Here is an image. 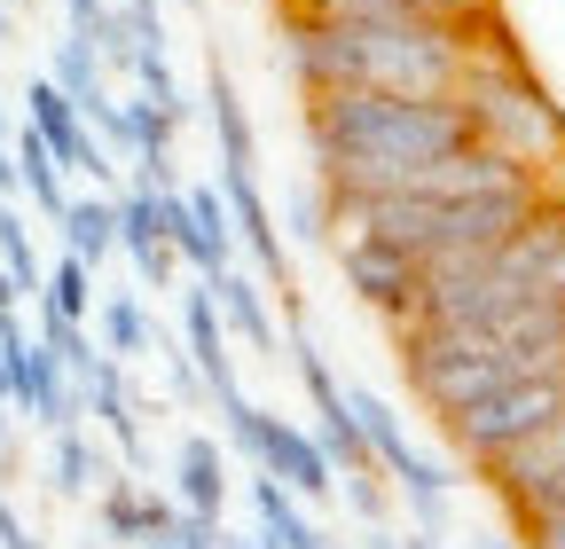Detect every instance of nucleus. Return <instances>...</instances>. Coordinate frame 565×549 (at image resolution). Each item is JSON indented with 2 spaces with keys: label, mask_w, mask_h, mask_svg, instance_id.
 Returning <instances> with one entry per match:
<instances>
[{
  "label": "nucleus",
  "mask_w": 565,
  "mask_h": 549,
  "mask_svg": "<svg viewBox=\"0 0 565 549\" xmlns=\"http://www.w3.org/2000/svg\"><path fill=\"white\" fill-rule=\"evenodd\" d=\"M252 471H267V478H282L299 503H330L338 495V463L322 455V440H307L299 424H282V417H267L259 408V432H252Z\"/></svg>",
  "instance_id": "7"
},
{
  "label": "nucleus",
  "mask_w": 565,
  "mask_h": 549,
  "mask_svg": "<svg viewBox=\"0 0 565 549\" xmlns=\"http://www.w3.org/2000/svg\"><path fill=\"white\" fill-rule=\"evenodd\" d=\"M150 346V314H141L134 299H118L110 306V354H141Z\"/></svg>",
  "instance_id": "14"
},
{
  "label": "nucleus",
  "mask_w": 565,
  "mask_h": 549,
  "mask_svg": "<svg viewBox=\"0 0 565 549\" xmlns=\"http://www.w3.org/2000/svg\"><path fill=\"white\" fill-rule=\"evenodd\" d=\"M307 142L330 196H385L408 189L416 165H433L471 142L456 95H377V87H338L307 95Z\"/></svg>",
  "instance_id": "2"
},
{
  "label": "nucleus",
  "mask_w": 565,
  "mask_h": 549,
  "mask_svg": "<svg viewBox=\"0 0 565 549\" xmlns=\"http://www.w3.org/2000/svg\"><path fill=\"white\" fill-rule=\"evenodd\" d=\"M433 17H456V24H479V17H494V0H424Z\"/></svg>",
  "instance_id": "16"
},
{
  "label": "nucleus",
  "mask_w": 565,
  "mask_h": 549,
  "mask_svg": "<svg viewBox=\"0 0 565 549\" xmlns=\"http://www.w3.org/2000/svg\"><path fill=\"white\" fill-rule=\"evenodd\" d=\"M487 24V17H479ZM479 24L433 9H377V17H282V55L307 95L377 87V95H456L471 72Z\"/></svg>",
  "instance_id": "1"
},
{
  "label": "nucleus",
  "mask_w": 565,
  "mask_h": 549,
  "mask_svg": "<svg viewBox=\"0 0 565 549\" xmlns=\"http://www.w3.org/2000/svg\"><path fill=\"white\" fill-rule=\"evenodd\" d=\"M401 549H440V541H433V534H416V541H401Z\"/></svg>",
  "instance_id": "18"
},
{
  "label": "nucleus",
  "mask_w": 565,
  "mask_h": 549,
  "mask_svg": "<svg viewBox=\"0 0 565 549\" xmlns=\"http://www.w3.org/2000/svg\"><path fill=\"white\" fill-rule=\"evenodd\" d=\"M212 133H221V173H252V126L228 72H212Z\"/></svg>",
  "instance_id": "10"
},
{
  "label": "nucleus",
  "mask_w": 565,
  "mask_h": 549,
  "mask_svg": "<svg viewBox=\"0 0 565 549\" xmlns=\"http://www.w3.org/2000/svg\"><path fill=\"white\" fill-rule=\"evenodd\" d=\"M456 110H463L479 150L511 158L550 196H565V110L542 95V79L519 63V47L494 32V17L479 24V47H471V72L456 87Z\"/></svg>",
  "instance_id": "4"
},
{
  "label": "nucleus",
  "mask_w": 565,
  "mask_h": 549,
  "mask_svg": "<svg viewBox=\"0 0 565 549\" xmlns=\"http://www.w3.org/2000/svg\"><path fill=\"white\" fill-rule=\"evenodd\" d=\"M55 471H63V487H87V448H79V440H71V448L55 455Z\"/></svg>",
  "instance_id": "17"
},
{
  "label": "nucleus",
  "mask_w": 565,
  "mask_h": 549,
  "mask_svg": "<svg viewBox=\"0 0 565 549\" xmlns=\"http://www.w3.org/2000/svg\"><path fill=\"white\" fill-rule=\"evenodd\" d=\"M71 220V259H103L118 244V204L110 196H87V204H63Z\"/></svg>",
  "instance_id": "12"
},
{
  "label": "nucleus",
  "mask_w": 565,
  "mask_h": 549,
  "mask_svg": "<svg viewBox=\"0 0 565 549\" xmlns=\"http://www.w3.org/2000/svg\"><path fill=\"white\" fill-rule=\"evenodd\" d=\"M166 228H173V251H181V267L189 274H228V251H236V213H228V196H221V181H196L189 196L173 189L166 196Z\"/></svg>",
  "instance_id": "5"
},
{
  "label": "nucleus",
  "mask_w": 565,
  "mask_h": 549,
  "mask_svg": "<svg viewBox=\"0 0 565 549\" xmlns=\"http://www.w3.org/2000/svg\"><path fill=\"white\" fill-rule=\"evenodd\" d=\"M393 337H401V369L424 392V408L456 417V408L565 362V306H526L503 322H401Z\"/></svg>",
  "instance_id": "3"
},
{
  "label": "nucleus",
  "mask_w": 565,
  "mask_h": 549,
  "mask_svg": "<svg viewBox=\"0 0 565 549\" xmlns=\"http://www.w3.org/2000/svg\"><path fill=\"white\" fill-rule=\"evenodd\" d=\"M212 306H221V322L236 330V337H259V346H267V337H275V322H267V306H259V291L244 283V274L228 267V274H212Z\"/></svg>",
  "instance_id": "11"
},
{
  "label": "nucleus",
  "mask_w": 565,
  "mask_h": 549,
  "mask_svg": "<svg viewBox=\"0 0 565 549\" xmlns=\"http://www.w3.org/2000/svg\"><path fill=\"white\" fill-rule=\"evenodd\" d=\"M103 518H110V534H126V541H141V549H166V534H173V503H158V495H134V487H118L110 503H103Z\"/></svg>",
  "instance_id": "9"
},
{
  "label": "nucleus",
  "mask_w": 565,
  "mask_h": 549,
  "mask_svg": "<svg viewBox=\"0 0 565 549\" xmlns=\"http://www.w3.org/2000/svg\"><path fill=\"white\" fill-rule=\"evenodd\" d=\"M526 541H534V549H565V503H557V510H542V518L526 526Z\"/></svg>",
  "instance_id": "15"
},
{
  "label": "nucleus",
  "mask_w": 565,
  "mask_h": 549,
  "mask_svg": "<svg viewBox=\"0 0 565 549\" xmlns=\"http://www.w3.org/2000/svg\"><path fill=\"white\" fill-rule=\"evenodd\" d=\"M47 306H55V322H71V330H79V314H87V259H63V267H55V291H47Z\"/></svg>",
  "instance_id": "13"
},
{
  "label": "nucleus",
  "mask_w": 565,
  "mask_h": 549,
  "mask_svg": "<svg viewBox=\"0 0 565 549\" xmlns=\"http://www.w3.org/2000/svg\"><path fill=\"white\" fill-rule=\"evenodd\" d=\"M173 487H181V510L221 518V503H228V463H221V448H212V440H181V455H173Z\"/></svg>",
  "instance_id": "8"
},
{
  "label": "nucleus",
  "mask_w": 565,
  "mask_h": 549,
  "mask_svg": "<svg viewBox=\"0 0 565 549\" xmlns=\"http://www.w3.org/2000/svg\"><path fill=\"white\" fill-rule=\"evenodd\" d=\"M338 267H345V283L362 291V306H377L393 330L416 314V291H424V267L377 236H338Z\"/></svg>",
  "instance_id": "6"
}]
</instances>
